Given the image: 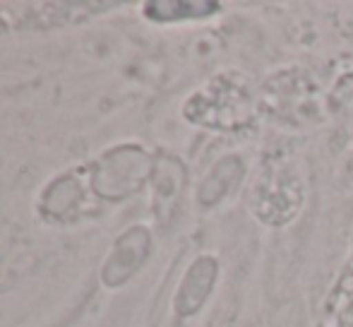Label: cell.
<instances>
[{
    "label": "cell",
    "mask_w": 353,
    "mask_h": 327,
    "mask_svg": "<svg viewBox=\"0 0 353 327\" xmlns=\"http://www.w3.org/2000/svg\"><path fill=\"white\" fill-rule=\"evenodd\" d=\"M183 113L207 130L238 132L255 123V99L238 72H221L188 99Z\"/></svg>",
    "instance_id": "6da1fadb"
},
{
    "label": "cell",
    "mask_w": 353,
    "mask_h": 327,
    "mask_svg": "<svg viewBox=\"0 0 353 327\" xmlns=\"http://www.w3.org/2000/svg\"><path fill=\"white\" fill-rule=\"evenodd\" d=\"M219 272H221V267L214 255H200L188 267L181 286L173 296V310L178 318H192L200 313L202 306L212 296L214 286H216Z\"/></svg>",
    "instance_id": "7a4b0ae2"
},
{
    "label": "cell",
    "mask_w": 353,
    "mask_h": 327,
    "mask_svg": "<svg viewBox=\"0 0 353 327\" xmlns=\"http://www.w3.org/2000/svg\"><path fill=\"white\" fill-rule=\"evenodd\" d=\"M223 10L216 0H149L144 3V17L159 24L192 22V19L214 17Z\"/></svg>",
    "instance_id": "3957f363"
},
{
    "label": "cell",
    "mask_w": 353,
    "mask_h": 327,
    "mask_svg": "<svg viewBox=\"0 0 353 327\" xmlns=\"http://www.w3.org/2000/svg\"><path fill=\"white\" fill-rule=\"evenodd\" d=\"M243 178H245V161L238 155H228L214 164V168L202 181L197 197H200V202L205 207L219 205L228 192H233L241 186Z\"/></svg>",
    "instance_id": "277c9868"
},
{
    "label": "cell",
    "mask_w": 353,
    "mask_h": 327,
    "mask_svg": "<svg viewBox=\"0 0 353 327\" xmlns=\"http://www.w3.org/2000/svg\"><path fill=\"white\" fill-rule=\"evenodd\" d=\"M149 252V234L147 229H132L130 234L123 236V241H118V248L113 252V260H121V265H108L103 272L106 284H123L137 267L142 265V260Z\"/></svg>",
    "instance_id": "5b68a950"
}]
</instances>
